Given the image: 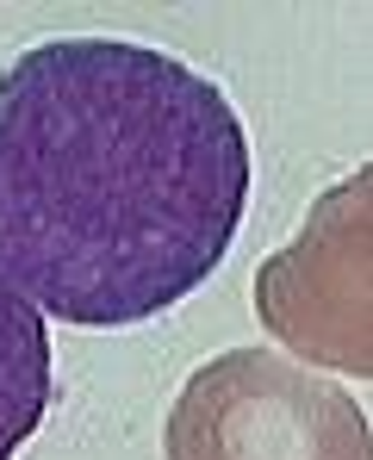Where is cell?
<instances>
[{"label":"cell","instance_id":"6da1fadb","mask_svg":"<svg viewBox=\"0 0 373 460\" xmlns=\"http://www.w3.org/2000/svg\"><path fill=\"white\" fill-rule=\"evenodd\" d=\"M218 81L131 38H50L0 69V280L75 330L200 293L249 212Z\"/></svg>","mask_w":373,"mask_h":460},{"label":"cell","instance_id":"7a4b0ae2","mask_svg":"<svg viewBox=\"0 0 373 460\" xmlns=\"http://www.w3.org/2000/svg\"><path fill=\"white\" fill-rule=\"evenodd\" d=\"M162 460H373V429L368 411L311 367L224 349L187 374L162 423Z\"/></svg>","mask_w":373,"mask_h":460},{"label":"cell","instance_id":"3957f363","mask_svg":"<svg viewBox=\"0 0 373 460\" xmlns=\"http://www.w3.org/2000/svg\"><path fill=\"white\" fill-rule=\"evenodd\" d=\"M255 317L298 361L373 374V168L336 181L255 274Z\"/></svg>","mask_w":373,"mask_h":460},{"label":"cell","instance_id":"277c9868","mask_svg":"<svg viewBox=\"0 0 373 460\" xmlns=\"http://www.w3.org/2000/svg\"><path fill=\"white\" fill-rule=\"evenodd\" d=\"M50 398H57V367H50L44 311L13 280H0V460H13L38 436Z\"/></svg>","mask_w":373,"mask_h":460}]
</instances>
